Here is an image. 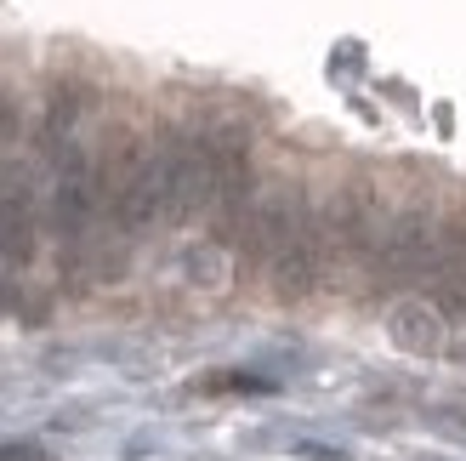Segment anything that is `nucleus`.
<instances>
[{
  "instance_id": "1",
  "label": "nucleus",
  "mask_w": 466,
  "mask_h": 461,
  "mask_svg": "<svg viewBox=\"0 0 466 461\" xmlns=\"http://www.w3.org/2000/svg\"><path fill=\"white\" fill-rule=\"evenodd\" d=\"M438 234H444V205H438L432 194H410L404 205H392L387 222H381V240H376V251H370L364 285L376 296L427 285L432 257H438Z\"/></svg>"
},
{
  "instance_id": "2",
  "label": "nucleus",
  "mask_w": 466,
  "mask_h": 461,
  "mask_svg": "<svg viewBox=\"0 0 466 461\" xmlns=\"http://www.w3.org/2000/svg\"><path fill=\"white\" fill-rule=\"evenodd\" d=\"M392 205L381 200V189L370 177L341 182L330 200H319V240H324V280H336L347 268H370V251L381 240V222H387Z\"/></svg>"
},
{
  "instance_id": "3",
  "label": "nucleus",
  "mask_w": 466,
  "mask_h": 461,
  "mask_svg": "<svg viewBox=\"0 0 466 461\" xmlns=\"http://www.w3.org/2000/svg\"><path fill=\"white\" fill-rule=\"evenodd\" d=\"M217 194H211V222L233 245L256 205V159H250V131L239 120H217Z\"/></svg>"
},
{
  "instance_id": "4",
  "label": "nucleus",
  "mask_w": 466,
  "mask_h": 461,
  "mask_svg": "<svg viewBox=\"0 0 466 461\" xmlns=\"http://www.w3.org/2000/svg\"><path fill=\"white\" fill-rule=\"evenodd\" d=\"M308 194L296 189V182H279V189H268V194H256V205H250V217H245V228H239V257H245V268H273V257L285 251V240L296 234V222L308 217Z\"/></svg>"
},
{
  "instance_id": "5",
  "label": "nucleus",
  "mask_w": 466,
  "mask_h": 461,
  "mask_svg": "<svg viewBox=\"0 0 466 461\" xmlns=\"http://www.w3.org/2000/svg\"><path fill=\"white\" fill-rule=\"evenodd\" d=\"M427 302L438 319H466V200L444 211V234H438V257L427 273Z\"/></svg>"
},
{
  "instance_id": "6",
  "label": "nucleus",
  "mask_w": 466,
  "mask_h": 461,
  "mask_svg": "<svg viewBox=\"0 0 466 461\" xmlns=\"http://www.w3.org/2000/svg\"><path fill=\"white\" fill-rule=\"evenodd\" d=\"M86 114V80L75 75H57L52 86H46V108H40V159H57L75 149V126Z\"/></svg>"
},
{
  "instance_id": "7",
  "label": "nucleus",
  "mask_w": 466,
  "mask_h": 461,
  "mask_svg": "<svg viewBox=\"0 0 466 461\" xmlns=\"http://www.w3.org/2000/svg\"><path fill=\"white\" fill-rule=\"evenodd\" d=\"M387 331H392V342H399V348H410V353H438L444 319H438L432 302H399V308L387 313Z\"/></svg>"
},
{
  "instance_id": "8",
  "label": "nucleus",
  "mask_w": 466,
  "mask_h": 461,
  "mask_svg": "<svg viewBox=\"0 0 466 461\" xmlns=\"http://www.w3.org/2000/svg\"><path fill=\"white\" fill-rule=\"evenodd\" d=\"M199 394H273V382L250 371H217V376H199Z\"/></svg>"
},
{
  "instance_id": "9",
  "label": "nucleus",
  "mask_w": 466,
  "mask_h": 461,
  "mask_svg": "<svg viewBox=\"0 0 466 461\" xmlns=\"http://www.w3.org/2000/svg\"><path fill=\"white\" fill-rule=\"evenodd\" d=\"M17 137H23V103H17V91L0 86V166L17 154Z\"/></svg>"
},
{
  "instance_id": "10",
  "label": "nucleus",
  "mask_w": 466,
  "mask_h": 461,
  "mask_svg": "<svg viewBox=\"0 0 466 461\" xmlns=\"http://www.w3.org/2000/svg\"><path fill=\"white\" fill-rule=\"evenodd\" d=\"M0 461H40L35 445H0Z\"/></svg>"
},
{
  "instance_id": "11",
  "label": "nucleus",
  "mask_w": 466,
  "mask_h": 461,
  "mask_svg": "<svg viewBox=\"0 0 466 461\" xmlns=\"http://www.w3.org/2000/svg\"><path fill=\"white\" fill-rule=\"evenodd\" d=\"M301 456H308V461H347L341 450H324V445H296Z\"/></svg>"
}]
</instances>
